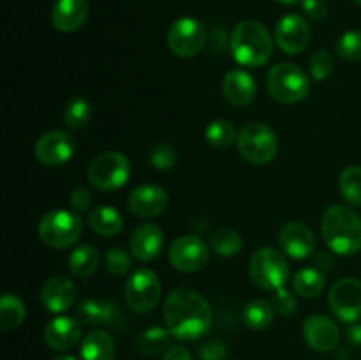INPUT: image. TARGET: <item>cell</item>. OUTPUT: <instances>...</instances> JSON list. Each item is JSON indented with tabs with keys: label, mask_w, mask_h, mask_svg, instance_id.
Wrapping results in <instances>:
<instances>
[{
	"label": "cell",
	"mask_w": 361,
	"mask_h": 360,
	"mask_svg": "<svg viewBox=\"0 0 361 360\" xmlns=\"http://www.w3.org/2000/svg\"><path fill=\"white\" fill-rule=\"evenodd\" d=\"M71 208L74 212H85L92 207V194L85 187H76L69 196Z\"/></svg>",
	"instance_id": "obj_41"
},
{
	"label": "cell",
	"mask_w": 361,
	"mask_h": 360,
	"mask_svg": "<svg viewBox=\"0 0 361 360\" xmlns=\"http://www.w3.org/2000/svg\"><path fill=\"white\" fill-rule=\"evenodd\" d=\"M204 138L207 143L214 148H228L231 147L233 141L236 140V129L229 120L217 119L210 122L204 131Z\"/></svg>",
	"instance_id": "obj_33"
},
{
	"label": "cell",
	"mask_w": 361,
	"mask_h": 360,
	"mask_svg": "<svg viewBox=\"0 0 361 360\" xmlns=\"http://www.w3.org/2000/svg\"><path fill=\"white\" fill-rule=\"evenodd\" d=\"M200 360H224L228 356V344L221 339H210L200 346Z\"/></svg>",
	"instance_id": "obj_40"
},
{
	"label": "cell",
	"mask_w": 361,
	"mask_h": 360,
	"mask_svg": "<svg viewBox=\"0 0 361 360\" xmlns=\"http://www.w3.org/2000/svg\"><path fill=\"white\" fill-rule=\"evenodd\" d=\"M53 360H78V359L73 355H60V356H55Z\"/></svg>",
	"instance_id": "obj_46"
},
{
	"label": "cell",
	"mask_w": 361,
	"mask_h": 360,
	"mask_svg": "<svg viewBox=\"0 0 361 360\" xmlns=\"http://www.w3.org/2000/svg\"><path fill=\"white\" fill-rule=\"evenodd\" d=\"M115 339L101 328L88 332L80 346L81 360H115Z\"/></svg>",
	"instance_id": "obj_24"
},
{
	"label": "cell",
	"mask_w": 361,
	"mask_h": 360,
	"mask_svg": "<svg viewBox=\"0 0 361 360\" xmlns=\"http://www.w3.org/2000/svg\"><path fill=\"white\" fill-rule=\"evenodd\" d=\"M169 339L171 332L164 327H148L147 330L141 332L134 341L137 352L145 356L161 355L162 352L169 348Z\"/></svg>",
	"instance_id": "obj_27"
},
{
	"label": "cell",
	"mask_w": 361,
	"mask_h": 360,
	"mask_svg": "<svg viewBox=\"0 0 361 360\" xmlns=\"http://www.w3.org/2000/svg\"><path fill=\"white\" fill-rule=\"evenodd\" d=\"M150 164L157 172H169L176 164V148L169 141H161L150 152Z\"/></svg>",
	"instance_id": "obj_36"
},
{
	"label": "cell",
	"mask_w": 361,
	"mask_h": 360,
	"mask_svg": "<svg viewBox=\"0 0 361 360\" xmlns=\"http://www.w3.org/2000/svg\"><path fill=\"white\" fill-rule=\"evenodd\" d=\"M328 304L335 316L344 323L361 320V281L356 277H342L331 286Z\"/></svg>",
	"instance_id": "obj_11"
},
{
	"label": "cell",
	"mask_w": 361,
	"mask_h": 360,
	"mask_svg": "<svg viewBox=\"0 0 361 360\" xmlns=\"http://www.w3.org/2000/svg\"><path fill=\"white\" fill-rule=\"evenodd\" d=\"M337 53L344 60L356 62L361 60V30H349L337 41Z\"/></svg>",
	"instance_id": "obj_35"
},
{
	"label": "cell",
	"mask_w": 361,
	"mask_h": 360,
	"mask_svg": "<svg viewBox=\"0 0 361 360\" xmlns=\"http://www.w3.org/2000/svg\"><path fill=\"white\" fill-rule=\"evenodd\" d=\"M267 88L275 101L295 104L303 101L310 92V80L305 71L291 62H281L267 74Z\"/></svg>",
	"instance_id": "obj_4"
},
{
	"label": "cell",
	"mask_w": 361,
	"mask_h": 360,
	"mask_svg": "<svg viewBox=\"0 0 361 360\" xmlns=\"http://www.w3.org/2000/svg\"><path fill=\"white\" fill-rule=\"evenodd\" d=\"M355 2H356V4H358V6H361V0H355Z\"/></svg>",
	"instance_id": "obj_48"
},
{
	"label": "cell",
	"mask_w": 361,
	"mask_h": 360,
	"mask_svg": "<svg viewBox=\"0 0 361 360\" xmlns=\"http://www.w3.org/2000/svg\"><path fill=\"white\" fill-rule=\"evenodd\" d=\"M210 249L222 258H231L242 251V236L231 228H219L210 236Z\"/></svg>",
	"instance_id": "obj_31"
},
{
	"label": "cell",
	"mask_w": 361,
	"mask_h": 360,
	"mask_svg": "<svg viewBox=\"0 0 361 360\" xmlns=\"http://www.w3.org/2000/svg\"><path fill=\"white\" fill-rule=\"evenodd\" d=\"M321 235L334 253L356 254L361 249V217L345 205H331L321 219Z\"/></svg>",
	"instance_id": "obj_2"
},
{
	"label": "cell",
	"mask_w": 361,
	"mask_h": 360,
	"mask_svg": "<svg viewBox=\"0 0 361 360\" xmlns=\"http://www.w3.org/2000/svg\"><path fill=\"white\" fill-rule=\"evenodd\" d=\"M161 281L150 268H137L126 282V302L130 311L147 314L157 307L161 300Z\"/></svg>",
	"instance_id": "obj_9"
},
{
	"label": "cell",
	"mask_w": 361,
	"mask_h": 360,
	"mask_svg": "<svg viewBox=\"0 0 361 360\" xmlns=\"http://www.w3.org/2000/svg\"><path fill=\"white\" fill-rule=\"evenodd\" d=\"M92 116V106L87 99L83 97H74L71 99L63 109V120L66 126L71 129H81L90 122Z\"/></svg>",
	"instance_id": "obj_34"
},
{
	"label": "cell",
	"mask_w": 361,
	"mask_h": 360,
	"mask_svg": "<svg viewBox=\"0 0 361 360\" xmlns=\"http://www.w3.org/2000/svg\"><path fill=\"white\" fill-rule=\"evenodd\" d=\"M279 2H281V4H286V6H291V4L298 2V0H279Z\"/></svg>",
	"instance_id": "obj_47"
},
{
	"label": "cell",
	"mask_w": 361,
	"mask_h": 360,
	"mask_svg": "<svg viewBox=\"0 0 361 360\" xmlns=\"http://www.w3.org/2000/svg\"><path fill=\"white\" fill-rule=\"evenodd\" d=\"M314 261H316V268L319 270H331L334 268V258L324 251V253H316L314 254Z\"/></svg>",
	"instance_id": "obj_44"
},
{
	"label": "cell",
	"mask_w": 361,
	"mask_h": 360,
	"mask_svg": "<svg viewBox=\"0 0 361 360\" xmlns=\"http://www.w3.org/2000/svg\"><path fill=\"white\" fill-rule=\"evenodd\" d=\"M208 256H210V247L197 235L178 236L169 246L171 265L176 270L187 272V274L201 270L207 265Z\"/></svg>",
	"instance_id": "obj_12"
},
{
	"label": "cell",
	"mask_w": 361,
	"mask_h": 360,
	"mask_svg": "<svg viewBox=\"0 0 361 360\" xmlns=\"http://www.w3.org/2000/svg\"><path fill=\"white\" fill-rule=\"evenodd\" d=\"M166 328L180 341H197L210 332L214 313L204 296L189 288L173 289L162 307Z\"/></svg>",
	"instance_id": "obj_1"
},
{
	"label": "cell",
	"mask_w": 361,
	"mask_h": 360,
	"mask_svg": "<svg viewBox=\"0 0 361 360\" xmlns=\"http://www.w3.org/2000/svg\"><path fill=\"white\" fill-rule=\"evenodd\" d=\"M207 44V30L203 23L185 16L176 20L168 30V48L180 59H190L201 53Z\"/></svg>",
	"instance_id": "obj_10"
},
{
	"label": "cell",
	"mask_w": 361,
	"mask_h": 360,
	"mask_svg": "<svg viewBox=\"0 0 361 360\" xmlns=\"http://www.w3.org/2000/svg\"><path fill=\"white\" fill-rule=\"evenodd\" d=\"M104 267L111 275L122 277L130 270V256L122 247H111L104 254Z\"/></svg>",
	"instance_id": "obj_37"
},
{
	"label": "cell",
	"mask_w": 361,
	"mask_h": 360,
	"mask_svg": "<svg viewBox=\"0 0 361 360\" xmlns=\"http://www.w3.org/2000/svg\"><path fill=\"white\" fill-rule=\"evenodd\" d=\"M99 261V251L92 244H83L69 254V270L74 277L87 279L97 270Z\"/></svg>",
	"instance_id": "obj_26"
},
{
	"label": "cell",
	"mask_w": 361,
	"mask_h": 360,
	"mask_svg": "<svg viewBox=\"0 0 361 360\" xmlns=\"http://www.w3.org/2000/svg\"><path fill=\"white\" fill-rule=\"evenodd\" d=\"M279 244L288 256L295 260H305L316 253V236L314 232L300 221H291L282 226L279 233Z\"/></svg>",
	"instance_id": "obj_15"
},
{
	"label": "cell",
	"mask_w": 361,
	"mask_h": 360,
	"mask_svg": "<svg viewBox=\"0 0 361 360\" xmlns=\"http://www.w3.org/2000/svg\"><path fill=\"white\" fill-rule=\"evenodd\" d=\"M249 275L257 288L277 292L289 279L288 260L275 247H261L250 256Z\"/></svg>",
	"instance_id": "obj_5"
},
{
	"label": "cell",
	"mask_w": 361,
	"mask_h": 360,
	"mask_svg": "<svg viewBox=\"0 0 361 360\" xmlns=\"http://www.w3.org/2000/svg\"><path fill=\"white\" fill-rule=\"evenodd\" d=\"M271 307H274L275 313L282 314V316H291L298 307V300H296L295 293L289 292L288 288H281L274 293Z\"/></svg>",
	"instance_id": "obj_39"
},
{
	"label": "cell",
	"mask_w": 361,
	"mask_h": 360,
	"mask_svg": "<svg viewBox=\"0 0 361 360\" xmlns=\"http://www.w3.org/2000/svg\"><path fill=\"white\" fill-rule=\"evenodd\" d=\"M222 95L233 106H247L254 101L257 92L256 80L245 71H229L222 80Z\"/></svg>",
	"instance_id": "obj_23"
},
{
	"label": "cell",
	"mask_w": 361,
	"mask_h": 360,
	"mask_svg": "<svg viewBox=\"0 0 361 360\" xmlns=\"http://www.w3.org/2000/svg\"><path fill=\"white\" fill-rule=\"evenodd\" d=\"M76 318L80 323L88 325V327H94V325L120 327L123 321L118 306L106 299H87L80 302V306L76 307Z\"/></svg>",
	"instance_id": "obj_18"
},
{
	"label": "cell",
	"mask_w": 361,
	"mask_h": 360,
	"mask_svg": "<svg viewBox=\"0 0 361 360\" xmlns=\"http://www.w3.org/2000/svg\"><path fill=\"white\" fill-rule=\"evenodd\" d=\"M338 189L342 198L353 207H361V166H348L341 173L338 179Z\"/></svg>",
	"instance_id": "obj_32"
},
{
	"label": "cell",
	"mask_w": 361,
	"mask_h": 360,
	"mask_svg": "<svg viewBox=\"0 0 361 360\" xmlns=\"http://www.w3.org/2000/svg\"><path fill=\"white\" fill-rule=\"evenodd\" d=\"M348 342L353 346H361V323H353L351 327L348 328Z\"/></svg>",
	"instance_id": "obj_45"
},
{
	"label": "cell",
	"mask_w": 361,
	"mask_h": 360,
	"mask_svg": "<svg viewBox=\"0 0 361 360\" xmlns=\"http://www.w3.org/2000/svg\"><path fill=\"white\" fill-rule=\"evenodd\" d=\"M81 339L80 321L71 316H56L44 327V341L55 352H67Z\"/></svg>",
	"instance_id": "obj_21"
},
{
	"label": "cell",
	"mask_w": 361,
	"mask_h": 360,
	"mask_svg": "<svg viewBox=\"0 0 361 360\" xmlns=\"http://www.w3.org/2000/svg\"><path fill=\"white\" fill-rule=\"evenodd\" d=\"M74 150H76V143L69 133L59 129L48 131L35 143V159L42 166L59 168L73 157Z\"/></svg>",
	"instance_id": "obj_13"
},
{
	"label": "cell",
	"mask_w": 361,
	"mask_h": 360,
	"mask_svg": "<svg viewBox=\"0 0 361 360\" xmlns=\"http://www.w3.org/2000/svg\"><path fill=\"white\" fill-rule=\"evenodd\" d=\"M83 229L80 215L73 210H51L39 222V239L53 249H66L78 242Z\"/></svg>",
	"instance_id": "obj_7"
},
{
	"label": "cell",
	"mask_w": 361,
	"mask_h": 360,
	"mask_svg": "<svg viewBox=\"0 0 361 360\" xmlns=\"http://www.w3.org/2000/svg\"><path fill=\"white\" fill-rule=\"evenodd\" d=\"M334 56H331L330 52L326 49H319V52L312 53L309 60V67H310V74L316 81H324L334 71Z\"/></svg>",
	"instance_id": "obj_38"
},
{
	"label": "cell",
	"mask_w": 361,
	"mask_h": 360,
	"mask_svg": "<svg viewBox=\"0 0 361 360\" xmlns=\"http://www.w3.org/2000/svg\"><path fill=\"white\" fill-rule=\"evenodd\" d=\"M88 226L99 236H115L122 232L123 217L115 207L101 205L88 214Z\"/></svg>",
	"instance_id": "obj_25"
},
{
	"label": "cell",
	"mask_w": 361,
	"mask_h": 360,
	"mask_svg": "<svg viewBox=\"0 0 361 360\" xmlns=\"http://www.w3.org/2000/svg\"><path fill=\"white\" fill-rule=\"evenodd\" d=\"M303 337L316 352H331L338 346L341 330L331 318L324 314H312L303 321Z\"/></svg>",
	"instance_id": "obj_17"
},
{
	"label": "cell",
	"mask_w": 361,
	"mask_h": 360,
	"mask_svg": "<svg viewBox=\"0 0 361 360\" xmlns=\"http://www.w3.org/2000/svg\"><path fill=\"white\" fill-rule=\"evenodd\" d=\"M310 27L298 14H288L275 27L277 46L288 55H298L305 52L310 42Z\"/></svg>",
	"instance_id": "obj_14"
},
{
	"label": "cell",
	"mask_w": 361,
	"mask_h": 360,
	"mask_svg": "<svg viewBox=\"0 0 361 360\" xmlns=\"http://www.w3.org/2000/svg\"><path fill=\"white\" fill-rule=\"evenodd\" d=\"M236 147L240 155L247 162L256 166L268 164L275 159L279 152L277 134L271 127L263 122H250L242 127L238 138H236Z\"/></svg>",
	"instance_id": "obj_6"
},
{
	"label": "cell",
	"mask_w": 361,
	"mask_h": 360,
	"mask_svg": "<svg viewBox=\"0 0 361 360\" xmlns=\"http://www.w3.org/2000/svg\"><path fill=\"white\" fill-rule=\"evenodd\" d=\"M303 13L310 20H323L328 14V4L324 0H303Z\"/></svg>",
	"instance_id": "obj_42"
},
{
	"label": "cell",
	"mask_w": 361,
	"mask_h": 360,
	"mask_svg": "<svg viewBox=\"0 0 361 360\" xmlns=\"http://www.w3.org/2000/svg\"><path fill=\"white\" fill-rule=\"evenodd\" d=\"M274 307L268 304L267 300H250L245 307H243V321L252 330H264L274 321Z\"/></svg>",
	"instance_id": "obj_30"
},
{
	"label": "cell",
	"mask_w": 361,
	"mask_h": 360,
	"mask_svg": "<svg viewBox=\"0 0 361 360\" xmlns=\"http://www.w3.org/2000/svg\"><path fill=\"white\" fill-rule=\"evenodd\" d=\"M233 59L243 67H261L270 60L274 42L268 28L256 20H243L233 28L229 39Z\"/></svg>",
	"instance_id": "obj_3"
},
{
	"label": "cell",
	"mask_w": 361,
	"mask_h": 360,
	"mask_svg": "<svg viewBox=\"0 0 361 360\" xmlns=\"http://www.w3.org/2000/svg\"><path fill=\"white\" fill-rule=\"evenodd\" d=\"M162 360H194L192 353L189 352V348H185L183 344H175L169 346L168 349L162 355Z\"/></svg>",
	"instance_id": "obj_43"
},
{
	"label": "cell",
	"mask_w": 361,
	"mask_h": 360,
	"mask_svg": "<svg viewBox=\"0 0 361 360\" xmlns=\"http://www.w3.org/2000/svg\"><path fill=\"white\" fill-rule=\"evenodd\" d=\"M76 299V284L66 275H53L41 288V304L49 313H63L71 309Z\"/></svg>",
	"instance_id": "obj_19"
},
{
	"label": "cell",
	"mask_w": 361,
	"mask_h": 360,
	"mask_svg": "<svg viewBox=\"0 0 361 360\" xmlns=\"http://www.w3.org/2000/svg\"><path fill=\"white\" fill-rule=\"evenodd\" d=\"M324 286H326V279H324V272L316 267H305L298 270L293 277V288L298 295L305 296V299H316L323 293Z\"/></svg>",
	"instance_id": "obj_28"
},
{
	"label": "cell",
	"mask_w": 361,
	"mask_h": 360,
	"mask_svg": "<svg viewBox=\"0 0 361 360\" xmlns=\"http://www.w3.org/2000/svg\"><path fill=\"white\" fill-rule=\"evenodd\" d=\"M88 18V0H55L51 7V23L60 32H74Z\"/></svg>",
	"instance_id": "obj_22"
},
{
	"label": "cell",
	"mask_w": 361,
	"mask_h": 360,
	"mask_svg": "<svg viewBox=\"0 0 361 360\" xmlns=\"http://www.w3.org/2000/svg\"><path fill=\"white\" fill-rule=\"evenodd\" d=\"M27 316V309L20 296L6 293L0 300V327L4 330H14L20 327Z\"/></svg>",
	"instance_id": "obj_29"
},
{
	"label": "cell",
	"mask_w": 361,
	"mask_h": 360,
	"mask_svg": "<svg viewBox=\"0 0 361 360\" xmlns=\"http://www.w3.org/2000/svg\"><path fill=\"white\" fill-rule=\"evenodd\" d=\"M162 247H164V233L157 224L145 222L130 233L129 249L136 260L145 263L154 261L161 254Z\"/></svg>",
	"instance_id": "obj_20"
},
{
	"label": "cell",
	"mask_w": 361,
	"mask_h": 360,
	"mask_svg": "<svg viewBox=\"0 0 361 360\" xmlns=\"http://www.w3.org/2000/svg\"><path fill=\"white\" fill-rule=\"evenodd\" d=\"M129 159L120 152H102L88 164L87 179L95 189L102 193L116 191L129 180Z\"/></svg>",
	"instance_id": "obj_8"
},
{
	"label": "cell",
	"mask_w": 361,
	"mask_h": 360,
	"mask_svg": "<svg viewBox=\"0 0 361 360\" xmlns=\"http://www.w3.org/2000/svg\"><path fill=\"white\" fill-rule=\"evenodd\" d=\"M169 198L162 187L154 186V184H145V186L136 187L129 194L127 207L136 217L152 219L161 215L168 208Z\"/></svg>",
	"instance_id": "obj_16"
}]
</instances>
